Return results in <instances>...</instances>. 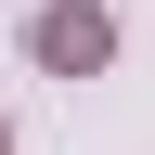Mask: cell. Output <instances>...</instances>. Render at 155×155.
Instances as JSON below:
<instances>
[{
    "label": "cell",
    "mask_w": 155,
    "mask_h": 155,
    "mask_svg": "<svg viewBox=\"0 0 155 155\" xmlns=\"http://www.w3.org/2000/svg\"><path fill=\"white\" fill-rule=\"evenodd\" d=\"M104 52H116V26L91 13V0H52V13H39V65H65V78H91Z\"/></svg>",
    "instance_id": "cell-1"
},
{
    "label": "cell",
    "mask_w": 155,
    "mask_h": 155,
    "mask_svg": "<svg viewBox=\"0 0 155 155\" xmlns=\"http://www.w3.org/2000/svg\"><path fill=\"white\" fill-rule=\"evenodd\" d=\"M0 155H13V129H0Z\"/></svg>",
    "instance_id": "cell-2"
}]
</instances>
